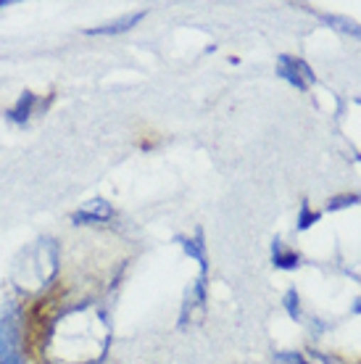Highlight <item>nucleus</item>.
<instances>
[{"label": "nucleus", "mask_w": 361, "mask_h": 364, "mask_svg": "<svg viewBox=\"0 0 361 364\" xmlns=\"http://www.w3.org/2000/svg\"><path fill=\"white\" fill-rule=\"evenodd\" d=\"M111 325L95 304H77L50 322L43 341L48 364H98L109 354Z\"/></svg>", "instance_id": "nucleus-1"}, {"label": "nucleus", "mask_w": 361, "mask_h": 364, "mask_svg": "<svg viewBox=\"0 0 361 364\" xmlns=\"http://www.w3.org/2000/svg\"><path fill=\"white\" fill-rule=\"evenodd\" d=\"M55 272H58V243L50 237H40L18 254L11 269V280L21 293H40L53 282Z\"/></svg>", "instance_id": "nucleus-2"}, {"label": "nucleus", "mask_w": 361, "mask_h": 364, "mask_svg": "<svg viewBox=\"0 0 361 364\" xmlns=\"http://www.w3.org/2000/svg\"><path fill=\"white\" fill-rule=\"evenodd\" d=\"M0 364H24L18 346V314L14 306L0 311Z\"/></svg>", "instance_id": "nucleus-3"}, {"label": "nucleus", "mask_w": 361, "mask_h": 364, "mask_svg": "<svg viewBox=\"0 0 361 364\" xmlns=\"http://www.w3.org/2000/svg\"><path fill=\"white\" fill-rule=\"evenodd\" d=\"M277 74L301 92H306L308 87L316 82V74L311 72V66H308L303 58H298V55L282 53L280 58H277Z\"/></svg>", "instance_id": "nucleus-4"}, {"label": "nucleus", "mask_w": 361, "mask_h": 364, "mask_svg": "<svg viewBox=\"0 0 361 364\" xmlns=\"http://www.w3.org/2000/svg\"><path fill=\"white\" fill-rule=\"evenodd\" d=\"M111 206L103 198H92L87 206H82L77 214H74V222H109L111 219Z\"/></svg>", "instance_id": "nucleus-5"}, {"label": "nucleus", "mask_w": 361, "mask_h": 364, "mask_svg": "<svg viewBox=\"0 0 361 364\" xmlns=\"http://www.w3.org/2000/svg\"><path fill=\"white\" fill-rule=\"evenodd\" d=\"M143 18H145V11H137V14H129V16H122V18H117V21H111V24L90 29L87 35H122V32H129V29L135 27L137 21H143Z\"/></svg>", "instance_id": "nucleus-6"}, {"label": "nucleus", "mask_w": 361, "mask_h": 364, "mask_svg": "<svg viewBox=\"0 0 361 364\" xmlns=\"http://www.w3.org/2000/svg\"><path fill=\"white\" fill-rule=\"evenodd\" d=\"M271 264L280 267V269H296V267H301V256L296 251H288L280 240H274V246H271Z\"/></svg>", "instance_id": "nucleus-7"}, {"label": "nucleus", "mask_w": 361, "mask_h": 364, "mask_svg": "<svg viewBox=\"0 0 361 364\" xmlns=\"http://www.w3.org/2000/svg\"><path fill=\"white\" fill-rule=\"evenodd\" d=\"M37 103H40V100H37L32 92H24L21 100L16 103V109H11V119H14V122H27V119L32 117V111H35Z\"/></svg>", "instance_id": "nucleus-8"}, {"label": "nucleus", "mask_w": 361, "mask_h": 364, "mask_svg": "<svg viewBox=\"0 0 361 364\" xmlns=\"http://www.w3.org/2000/svg\"><path fill=\"white\" fill-rule=\"evenodd\" d=\"M330 24V27H335L338 32H345V35H351V37H359L361 40V24H356V21H351V18H345V16H333V14H325L322 16Z\"/></svg>", "instance_id": "nucleus-9"}, {"label": "nucleus", "mask_w": 361, "mask_h": 364, "mask_svg": "<svg viewBox=\"0 0 361 364\" xmlns=\"http://www.w3.org/2000/svg\"><path fill=\"white\" fill-rule=\"evenodd\" d=\"M356 203H361V193H343V196H335L327 203V211H340L348 209V206H356Z\"/></svg>", "instance_id": "nucleus-10"}, {"label": "nucleus", "mask_w": 361, "mask_h": 364, "mask_svg": "<svg viewBox=\"0 0 361 364\" xmlns=\"http://www.w3.org/2000/svg\"><path fill=\"white\" fill-rule=\"evenodd\" d=\"M319 222V211H311L308 209V200L301 203V214H298V230H308L311 225Z\"/></svg>", "instance_id": "nucleus-11"}, {"label": "nucleus", "mask_w": 361, "mask_h": 364, "mask_svg": "<svg viewBox=\"0 0 361 364\" xmlns=\"http://www.w3.org/2000/svg\"><path fill=\"white\" fill-rule=\"evenodd\" d=\"M285 309H288V314L293 319H301V301H298V293L293 291V288L285 293Z\"/></svg>", "instance_id": "nucleus-12"}, {"label": "nucleus", "mask_w": 361, "mask_h": 364, "mask_svg": "<svg viewBox=\"0 0 361 364\" xmlns=\"http://www.w3.org/2000/svg\"><path fill=\"white\" fill-rule=\"evenodd\" d=\"M274 359H280V362H288V364H308L306 359L296 351H280V354H274Z\"/></svg>", "instance_id": "nucleus-13"}, {"label": "nucleus", "mask_w": 361, "mask_h": 364, "mask_svg": "<svg viewBox=\"0 0 361 364\" xmlns=\"http://www.w3.org/2000/svg\"><path fill=\"white\" fill-rule=\"evenodd\" d=\"M351 311H353V314H361V299H356V301H353Z\"/></svg>", "instance_id": "nucleus-14"}]
</instances>
